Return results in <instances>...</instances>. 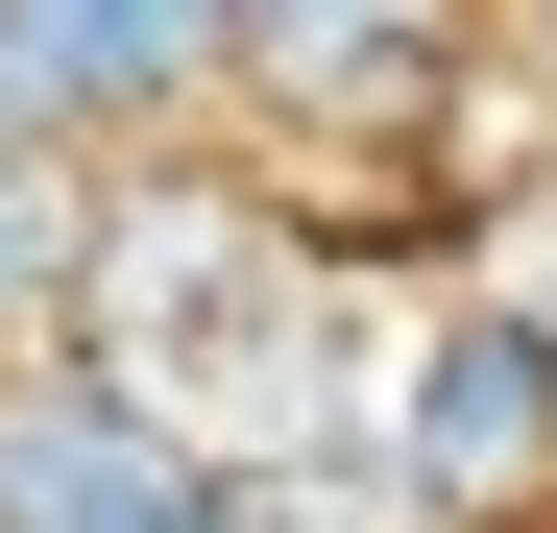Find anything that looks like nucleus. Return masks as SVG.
<instances>
[{
	"label": "nucleus",
	"mask_w": 557,
	"mask_h": 533,
	"mask_svg": "<svg viewBox=\"0 0 557 533\" xmlns=\"http://www.w3.org/2000/svg\"><path fill=\"white\" fill-rule=\"evenodd\" d=\"M98 339L122 388H170L195 436H339L363 412V315H339V219H267V195H195L146 170L98 219Z\"/></svg>",
	"instance_id": "obj_1"
},
{
	"label": "nucleus",
	"mask_w": 557,
	"mask_h": 533,
	"mask_svg": "<svg viewBox=\"0 0 557 533\" xmlns=\"http://www.w3.org/2000/svg\"><path fill=\"white\" fill-rule=\"evenodd\" d=\"M557 509V292L460 266L363 339V412L315 436V533H509Z\"/></svg>",
	"instance_id": "obj_2"
},
{
	"label": "nucleus",
	"mask_w": 557,
	"mask_h": 533,
	"mask_svg": "<svg viewBox=\"0 0 557 533\" xmlns=\"http://www.w3.org/2000/svg\"><path fill=\"white\" fill-rule=\"evenodd\" d=\"M267 461L195 436L170 388H122L98 339H49V364H0V533H243Z\"/></svg>",
	"instance_id": "obj_3"
},
{
	"label": "nucleus",
	"mask_w": 557,
	"mask_h": 533,
	"mask_svg": "<svg viewBox=\"0 0 557 533\" xmlns=\"http://www.w3.org/2000/svg\"><path fill=\"white\" fill-rule=\"evenodd\" d=\"M243 98V25H219V0H0V122H25V146H195Z\"/></svg>",
	"instance_id": "obj_4"
},
{
	"label": "nucleus",
	"mask_w": 557,
	"mask_h": 533,
	"mask_svg": "<svg viewBox=\"0 0 557 533\" xmlns=\"http://www.w3.org/2000/svg\"><path fill=\"white\" fill-rule=\"evenodd\" d=\"M219 25H243V98L292 146H412V122H460L485 0H219Z\"/></svg>",
	"instance_id": "obj_5"
},
{
	"label": "nucleus",
	"mask_w": 557,
	"mask_h": 533,
	"mask_svg": "<svg viewBox=\"0 0 557 533\" xmlns=\"http://www.w3.org/2000/svg\"><path fill=\"white\" fill-rule=\"evenodd\" d=\"M98 146H0V364H49L73 315H98Z\"/></svg>",
	"instance_id": "obj_6"
},
{
	"label": "nucleus",
	"mask_w": 557,
	"mask_h": 533,
	"mask_svg": "<svg viewBox=\"0 0 557 533\" xmlns=\"http://www.w3.org/2000/svg\"><path fill=\"white\" fill-rule=\"evenodd\" d=\"M485 25H509V73H533V122H557V0H485Z\"/></svg>",
	"instance_id": "obj_7"
},
{
	"label": "nucleus",
	"mask_w": 557,
	"mask_h": 533,
	"mask_svg": "<svg viewBox=\"0 0 557 533\" xmlns=\"http://www.w3.org/2000/svg\"><path fill=\"white\" fill-rule=\"evenodd\" d=\"M243 533H315V509H243Z\"/></svg>",
	"instance_id": "obj_8"
},
{
	"label": "nucleus",
	"mask_w": 557,
	"mask_h": 533,
	"mask_svg": "<svg viewBox=\"0 0 557 533\" xmlns=\"http://www.w3.org/2000/svg\"><path fill=\"white\" fill-rule=\"evenodd\" d=\"M0 146H25V122H0Z\"/></svg>",
	"instance_id": "obj_9"
}]
</instances>
